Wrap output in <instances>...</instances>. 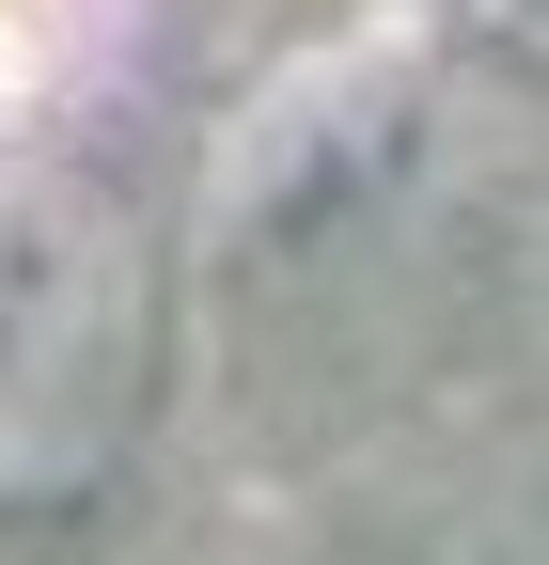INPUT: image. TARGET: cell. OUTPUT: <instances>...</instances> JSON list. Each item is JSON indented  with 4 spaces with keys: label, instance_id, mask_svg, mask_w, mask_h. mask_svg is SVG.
Wrapping results in <instances>:
<instances>
[{
    "label": "cell",
    "instance_id": "1",
    "mask_svg": "<svg viewBox=\"0 0 549 565\" xmlns=\"http://www.w3.org/2000/svg\"><path fill=\"white\" fill-rule=\"evenodd\" d=\"M158 408V236L79 158L0 141V519H63L142 456Z\"/></svg>",
    "mask_w": 549,
    "mask_h": 565
}]
</instances>
